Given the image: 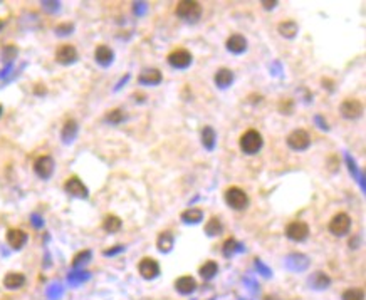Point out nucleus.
I'll use <instances>...</instances> for the list:
<instances>
[{"label": "nucleus", "mask_w": 366, "mask_h": 300, "mask_svg": "<svg viewBox=\"0 0 366 300\" xmlns=\"http://www.w3.org/2000/svg\"><path fill=\"white\" fill-rule=\"evenodd\" d=\"M202 12H204V8L197 0H182L175 7V15L180 20L188 22V24H195V22L200 20Z\"/></svg>", "instance_id": "nucleus-1"}, {"label": "nucleus", "mask_w": 366, "mask_h": 300, "mask_svg": "<svg viewBox=\"0 0 366 300\" xmlns=\"http://www.w3.org/2000/svg\"><path fill=\"white\" fill-rule=\"evenodd\" d=\"M240 151L247 154V156H254L262 149L264 146V136L259 133L257 129H247L245 133H242L239 139Z\"/></svg>", "instance_id": "nucleus-2"}, {"label": "nucleus", "mask_w": 366, "mask_h": 300, "mask_svg": "<svg viewBox=\"0 0 366 300\" xmlns=\"http://www.w3.org/2000/svg\"><path fill=\"white\" fill-rule=\"evenodd\" d=\"M223 198H225L227 205L230 206L232 210H237V211L245 210L250 203L249 195L239 186H228L225 189V193H223Z\"/></svg>", "instance_id": "nucleus-3"}, {"label": "nucleus", "mask_w": 366, "mask_h": 300, "mask_svg": "<svg viewBox=\"0 0 366 300\" xmlns=\"http://www.w3.org/2000/svg\"><path fill=\"white\" fill-rule=\"evenodd\" d=\"M351 223L353 222H351L350 215L345 213V211H339V213H336L331 220H329L328 230L334 237H345L351 230Z\"/></svg>", "instance_id": "nucleus-4"}, {"label": "nucleus", "mask_w": 366, "mask_h": 300, "mask_svg": "<svg viewBox=\"0 0 366 300\" xmlns=\"http://www.w3.org/2000/svg\"><path fill=\"white\" fill-rule=\"evenodd\" d=\"M284 235L289 240L296 241V243H302L309 237V225L302 220H294V222L288 223V227L284 228Z\"/></svg>", "instance_id": "nucleus-5"}, {"label": "nucleus", "mask_w": 366, "mask_h": 300, "mask_svg": "<svg viewBox=\"0 0 366 300\" xmlns=\"http://www.w3.org/2000/svg\"><path fill=\"white\" fill-rule=\"evenodd\" d=\"M286 143L288 146L293 149V151H306L307 148L311 146V136L306 129H294L288 138H286Z\"/></svg>", "instance_id": "nucleus-6"}, {"label": "nucleus", "mask_w": 366, "mask_h": 300, "mask_svg": "<svg viewBox=\"0 0 366 300\" xmlns=\"http://www.w3.org/2000/svg\"><path fill=\"white\" fill-rule=\"evenodd\" d=\"M64 191L74 198H81V200H86L89 196V189H87L86 184L82 183V180L76 175L69 176L64 181Z\"/></svg>", "instance_id": "nucleus-7"}, {"label": "nucleus", "mask_w": 366, "mask_h": 300, "mask_svg": "<svg viewBox=\"0 0 366 300\" xmlns=\"http://www.w3.org/2000/svg\"><path fill=\"white\" fill-rule=\"evenodd\" d=\"M166 60H168V64L175 69H187V67H190V64L193 62V56L188 49L180 47V49L171 51L168 57H166Z\"/></svg>", "instance_id": "nucleus-8"}, {"label": "nucleus", "mask_w": 366, "mask_h": 300, "mask_svg": "<svg viewBox=\"0 0 366 300\" xmlns=\"http://www.w3.org/2000/svg\"><path fill=\"white\" fill-rule=\"evenodd\" d=\"M54 168H56L54 158L49 156V154H42V156H39L34 161V171L41 180H49L54 175Z\"/></svg>", "instance_id": "nucleus-9"}, {"label": "nucleus", "mask_w": 366, "mask_h": 300, "mask_svg": "<svg viewBox=\"0 0 366 300\" xmlns=\"http://www.w3.org/2000/svg\"><path fill=\"white\" fill-rule=\"evenodd\" d=\"M138 272L145 280H153L160 275V263L151 257H145L140 260L138 263Z\"/></svg>", "instance_id": "nucleus-10"}, {"label": "nucleus", "mask_w": 366, "mask_h": 300, "mask_svg": "<svg viewBox=\"0 0 366 300\" xmlns=\"http://www.w3.org/2000/svg\"><path fill=\"white\" fill-rule=\"evenodd\" d=\"M79 59L77 49L71 44H64V46H59L56 51V60L57 64L61 65H71L74 64Z\"/></svg>", "instance_id": "nucleus-11"}, {"label": "nucleus", "mask_w": 366, "mask_h": 300, "mask_svg": "<svg viewBox=\"0 0 366 300\" xmlns=\"http://www.w3.org/2000/svg\"><path fill=\"white\" fill-rule=\"evenodd\" d=\"M339 113L345 119H358L363 114V104L358 99H345L339 106Z\"/></svg>", "instance_id": "nucleus-12"}, {"label": "nucleus", "mask_w": 366, "mask_h": 300, "mask_svg": "<svg viewBox=\"0 0 366 300\" xmlns=\"http://www.w3.org/2000/svg\"><path fill=\"white\" fill-rule=\"evenodd\" d=\"M247 46H249V44H247V39L242 34H232L230 37L225 41L227 51L230 52V54H235V56L244 54V52L247 51Z\"/></svg>", "instance_id": "nucleus-13"}, {"label": "nucleus", "mask_w": 366, "mask_h": 300, "mask_svg": "<svg viewBox=\"0 0 366 300\" xmlns=\"http://www.w3.org/2000/svg\"><path fill=\"white\" fill-rule=\"evenodd\" d=\"M233 81H235V74L228 67H220L214 76V82L219 89H228L233 84Z\"/></svg>", "instance_id": "nucleus-14"}, {"label": "nucleus", "mask_w": 366, "mask_h": 300, "mask_svg": "<svg viewBox=\"0 0 366 300\" xmlns=\"http://www.w3.org/2000/svg\"><path fill=\"white\" fill-rule=\"evenodd\" d=\"M161 81H163V74L156 67L145 69L138 76V84H143V86H158Z\"/></svg>", "instance_id": "nucleus-15"}, {"label": "nucleus", "mask_w": 366, "mask_h": 300, "mask_svg": "<svg viewBox=\"0 0 366 300\" xmlns=\"http://www.w3.org/2000/svg\"><path fill=\"white\" fill-rule=\"evenodd\" d=\"M7 243L14 250L24 248L25 243H27V233L24 230H20V228H10V230L7 232Z\"/></svg>", "instance_id": "nucleus-16"}, {"label": "nucleus", "mask_w": 366, "mask_h": 300, "mask_svg": "<svg viewBox=\"0 0 366 300\" xmlns=\"http://www.w3.org/2000/svg\"><path fill=\"white\" fill-rule=\"evenodd\" d=\"M286 267L293 272H304L309 267V258L302 253H293L286 258Z\"/></svg>", "instance_id": "nucleus-17"}, {"label": "nucleus", "mask_w": 366, "mask_h": 300, "mask_svg": "<svg viewBox=\"0 0 366 300\" xmlns=\"http://www.w3.org/2000/svg\"><path fill=\"white\" fill-rule=\"evenodd\" d=\"M79 133V124L76 119H68V121L63 124V129H61V139H63L64 144H71Z\"/></svg>", "instance_id": "nucleus-18"}, {"label": "nucleus", "mask_w": 366, "mask_h": 300, "mask_svg": "<svg viewBox=\"0 0 366 300\" xmlns=\"http://www.w3.org/2000/svg\"><path fill=\"white\" fill-rule=\"evenodd\" d=\"M175 289H176V292L182 295H190L195 292L197 282L192 275H182L175 280Z\"/></svg>", "instance_id": "nucleus-19"}, {"label": "nucleus", "mask_w": 366, "mask_h": 300, "mask_svg": "<svg viewBox=\"0 0 366 300\" xmlns=\"http://www.w3.org/2000/svg\"><path fill=\"white\" fill-rule=\"evenodd\" d=\"M175 245V237L170 230H163L156 237V248L161 253H170Z\"/></svg>", "instance_id": "nucleus-20"}, {"label": "nucleus", "mask_w": 366, "mask_h": 300, "mask_svg": "<svg viewBox=\"0 0 366 300\" xmlns=\"http://www.w3.org/2000/svg\"><path fill=\"white\" fill-rule=\"evenodd\" d=\"M94 59H96V62H98L99 65L108 67V65L114 60V52H113V49L109 46L101 44V46L96 47V51H94Z\"/></svg>", "instance_id": "nucleus-21"}, {"label": "nucleus", "mask_w": 366, "mask_h": 300, "mask_svg": "<svg viewBox=\"0 0 366 300\" xmlns=\"http://www.w3.org/2000/svg\"><path fill=\"white\" fill-rule=\"evenodd\" d=\"M329 285H331V277L324 272H314L309 277V287L312 290H319L321 292V290L328 289Z\"/></svg>", "instance_id": "nucleus-22"}, {"label": "nucleus", "mask_w": 366, "mask_h": 300, "mask_svg": "<svg viewBox=\"0 0 366 300\" xmlns=\"http://www.w3.org/2000/svg\"><path fill=\"white\" fill-rule=\"evenodd\" d=\"M277 32H279L284 39H294L299 32V25L296 20H282L279 25H277Z\"/></svg>", "instance_id": "nucleus-23"}, {"label": "nucleus", "mask_w": 366, "mask_h": 300, "mask_svg": "<svg viewBox=\"0 0 366 300\" xmlns=\"http://www.w3.org/2000/svg\"><path fill=\"white\" fill-rule=\"evenodd\" d=\"M180 220H182L185 225H197L204 220V211L200 208H195V206H193V208H187L182 211Z\"/></svg>", "instance_id": "nucleus-24"}, {"label": "nucleus", "mask_w": 366, "mask_h": 300, "mask_svg": "<svg viewBox=\"0 0 366 300\" xmlns=\"http://www.w3.org/2000/svg\"><path fill=\"white\" fill-rule=\"evenodd\" d=\"M25 284V275L20 272H8L5 277H3V287L10 290L20 289L22 285Z\"/></svg>", "instance_id": "nucleus-25"}, {"label": "nucleus", "mask_w": 366, "mask_h": 300, "mask_svg": "<svg viewBox=\"0 0 366 300\" xmlns=\"http://www.w3.org/2000/svg\"><path fill=\"white\" fill-rule=\"evenodd\" d=\"M205 235L210 237V238H215L219 235H222L223 232V223L222 220H220L219 217H210L209 222L205 223V228H204Z\"/></svg>", "instance_id": "nucleus-26"}, {"label": "nucleus", "mask_w": 366, "mask_h": 300, "mask_svg": "<svg viewBox=\"0 0 366 300\" xmlns=\"http://www.w3.org/2000/svg\"><path fill=\"white\" fill-rule=\"evenodd\" d=\"M219 273V263L215 260H207V262L198 268V275L204 280H212Z\"/></svg>", "instance_id": "nucleus-27"}, {"label": "nucleus", "mask_w": 366, "mask_h": 300, "mask_svg": "<svg viewBox=\"0 0 366 300\" xmlns=\"http://www.w3.org/2000/svg\"><path fill=\"white\" fill-rule=\"evenodd\" d=\"M123 227V222L120 217H116V215H106L104 220H103V230L106 233H118L121 230Z\"/></svg>", "instance_id": "nucleus-28"}, {"label": "nucleus", "mask_w": 366, "mask_h": 300, "mask_svg": "<svg viewBox=\"0 0 366 300\" xmlns=\"http://www.w3.org/2000/svg\"><path fill=\"white\" fill-rule=\"evenodd\" d=\"M215 141H217V133L212 126H205L202 129V144L207 151H212L215 148Z\"/></svg>", "instance_id": "nucleus-29"}, {"label": "nucleus", "mask_w": 366, "mask_h": 300, "mask_svg": "<svg viewBox=\"0 0 366 300\" xmlns=\"http://www.w3.org/2000/svg\"><path fill=\"white\" fill-rule=\"evenodd\" d=\"M240 250H242V245L233 237L227 238V240L223 241V245H222V253H223V257H227V258L233 257V255H235L237 251H240Z\"/></svg>", "instance_id": "nucleus-30"}, {"label": "nucleus", "mask_w": 366, "mask_h": 300, "mask_svg": "<svg viewBox=\"0 0 366 300\" xmlns=\"http://www.w3.org/2000/svg\"><path fill=\"white\" fill-rule=\"evenodd\" d=\"M126 118H128L126 113L123 111V109H120V108L111 109V111H108V113H106V116H104V119L109 122V124H121V122L126 121Z\"/></svg>", "instance_id": "nucleus-31"}, {"label": "nucleus", "mask_w": 366, "mask_h": 300, "mask_svg": "<svg viewBox=\"0 0 366 300\" xmlns=\"http://www.w3.org/2000/svg\"><path fill=\"white\" fill-rule=\"evenodd\" d=\"M91 260V250H81L79 253H76L73 257V262H71V265L73 268H79L82 267L84 263H87Z\"/></svg>", "instance_id": "nucleus-32"}, {"label": "nucleus", "mask_w": 366, "mask_h": 300, "mask_svg": "<svg viewBox=\"0 0 366 300\" xmlns=\"http://www.w3.org/2000/svg\"><path fill=\"white\" fill-rule=\"evenodd\" d=\"M343 300H365V294L361 289H348L343 292Z\"/></svg>", "instance_id": "nucleus-33"}, {"label": "nucleus", "mask_w": 366, "mask_h": 300, "mask_svg": "<svg viewBox=\"0 0 366 300\" xmlns=\"http://www.w3.org/2000/svg\"><path fill=\"white\" fill-rule=\"evenodd\" d=\"M17 54H19V49H17L15 46H7V47H3L2 57H3V60H5V62L10 64L12 60L17 57Z\"/></svg>", "instance_id": "nucleus-34"}, {"label": "nucleus", "mask_w": 366, "mask_h": 300, "mask_svg": "<svg viewBox=\"0 0 366 300\" xmlns=\"http://www.w3.org/2000/svg\"><path fill=\"white\" fill-rule=\"evenodd\" d=\"M87 277H89V273H87V272H77V273H71V275H69V282H71V284H79V282L86 280Z\"/></svg>", "instance_id": "nucleus-35"}, {"label": "nucleus", "mask_w": 366, "mask_h": 300, "mask_svg": "<svg viewBox=\"0 0 366 300\" xmlns=\"http://www.w3.org/2000/svg\"><path fill=\"white\" fill-rule=\"evenodd\" d=\"M74 30V25L73 24H61L56 27V32L59 35H68L69 32H73Z\"/></svg>", "instance_id": "nucleus-36"}, {"label": "nucleus", "mask_w": 366, "mask_h": 300, "mask_svg": "<svg viewBox=\"0 0 366 300\" xmlns=\"http://www.w3.org/2000/svg\"><path fill=\"white\" fill-rule=\"evenodd\" d=\"M42 7H44V10H47V12H57L61 3L59 2H42Z\"/></svg>", "instance_id": "nucleus-37"}, {"label": "nucleus", "mask_w": 366, "mask_h": 300, "mask_svg": "<svg viewBox=\"0 0 366 300\" xmlns=\"http://www.w3.org/2000/svg\"><path fill=\"white\" fill-rule=\"evenodd\" d=\"M255 267H257V270L261 272L264 277H271V270H269V268L264 265L261 260H255Z\"/></svg>", "instance_id": "nucleus-38"}, {"label": "nucleus", "mask_w": 366, "mask_h": 300, "mask_svg": "<svg viewBox=\"0 0 366 300\" xmlns=\"http://www.w3.org/2000/svg\"><path fill=\"white\" fill-rule=\"evenodd\" d=\"M123 250H125V246H123V245H116V246H113V248L104 250V251H103V255H106V257H109V255H116V253H120V251H123Z\"/></svg>", "instance_id": "nucleus-39"}, {"label": "nucleus", "mask_w": 366, "mask_h": 300, "mask_svg": "<svg viewBox=\"0 0 366 300\" xmlns=\"http://www.w3.org/2000/svg\"><path fill=\"white\" fill-rule=\"evenodd\" d=\"M314 121H316V124L321 126V129H323V131H329V126L324 122V119H323V116H321V114H317V116L314 118Z\"/></svg>", "instance_id": "nucleus-40"}, {"label": "nucleus", "mask_w": 366, "mask_h": 300, "mask_svg": "<svg viewBox=\"0 0 366 300\" xmlns=\"http://www.w3.org/2000/svg\"><path fill=\"white\" fill-rule=\"evenodd\" d=\"M261 5L266 8V10H272V8L277 7V0H271V2H266V0H264V2H261Z\"/></svg>", "instance_id": "nucleus-41"}, {"label": "nucleus", "mask_w": 366, "mask_h": 300, "mask_svg": "<svg viewBox=\"0 0 366 300\" xmlns=\"http://www.w3.org/2000/svg\"><path fill=\"white\" fill-rule=\"evenodd\" d=\"M32 220H34V225H35V227H41V225H42V220H39L37 217H35V215H34V217H32Z\"/></svg>", "instance_id": "nucleus-42"}, {"label": "nucleus", "mask_w": 366, "mask_h": 300, "mask_svg": "<svg viewBox=\"0 0 366 300\" xmlns=\"http://www.w3.org/2000/svg\"><path fill=\"white\" fill-rule=\"evenodd\" d=\"M264 300H277L274 295H266V297H264Z\"/></svg>", "instance_id": "nucleus-43"}, {"label": "nucleus", "mask_w": 366, "mask_h": 300, "mask_svg": "<svg viewBox=\"0 0 366 300\" xmlns=\"http://www.w3.org/2000/svg\"><path fill=\"white\" fill-rule=\"evenodd\" d=\"M3 27H5V22H3L2 19H0V30H2Z\"/></svg>", "instance_id": "nucleus-44"}, {"label": "nucleus", "mask_w": 366, "mask_h": 300, "mask_svg": "<svg viewBox=\"0 0 366 300\" xmlns=\"http://www.w3.org/2000/svg\"><path fill=\"white\" fill-rule=\"evenodd\" d=\"M0 114H2V106H0Z\"/></svg>", "instance_id": "nucleus-45"}]
</instances>
